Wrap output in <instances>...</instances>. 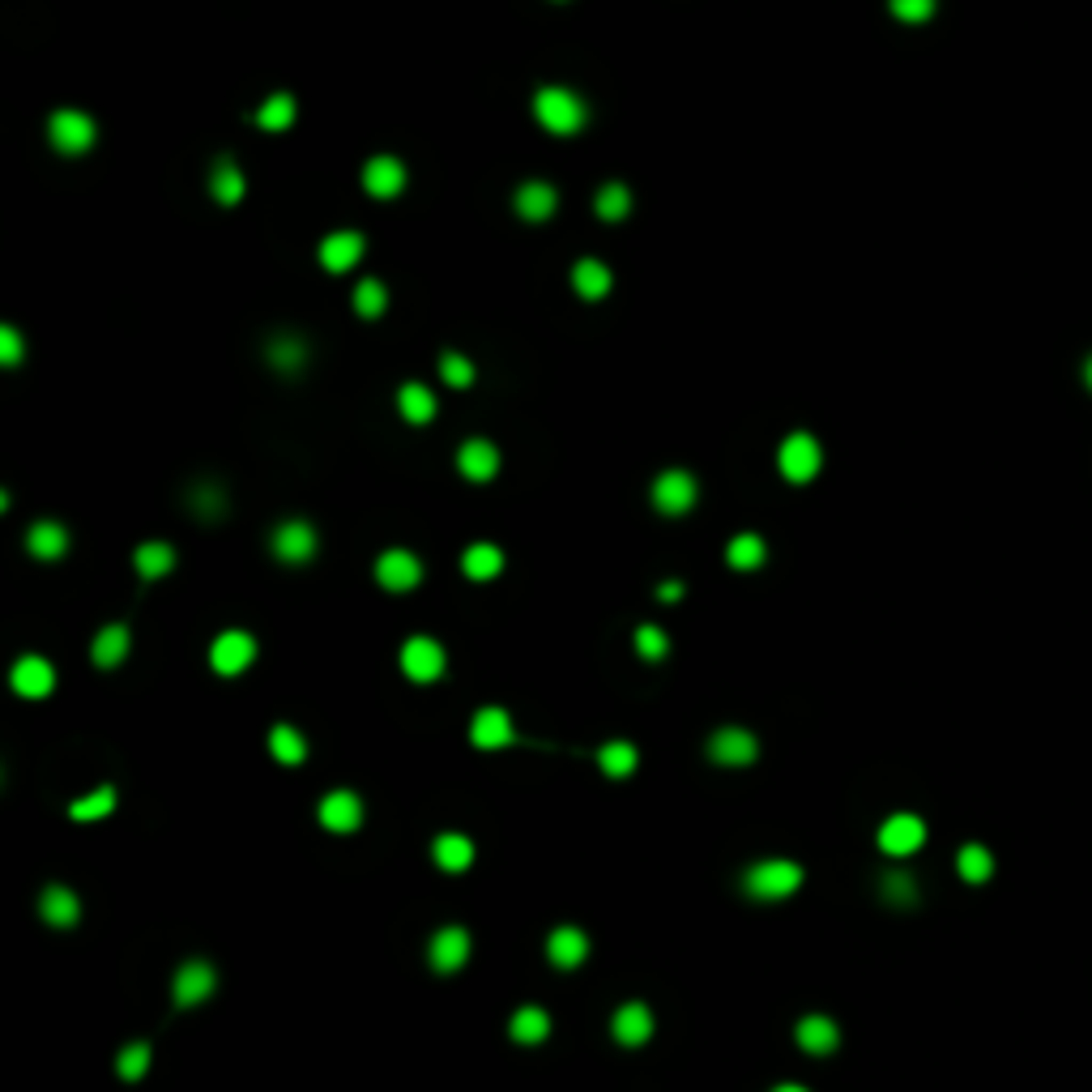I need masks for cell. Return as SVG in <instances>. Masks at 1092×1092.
<instances>
[{
	"label": "cell",
	"mask_w": 1092,
	"mask_h": 1092,
	"mask_svg": "<svg viewBox=\"0 0 1092 1092\" xmlns=\"http://www.w3.org/2000/svg\"><path fill=\"white\" fill-rule=\"evenodd\" d=\"M210 188H214V197H218L222 205H235V201L244 197V175H240V167H235L231 158H218Z\"/></svg>",
	"instance_id": "obj_33"
},
{
	"label": "cell",
	"mask_w": 1092,
	"mask_h": 1092,
	"mask_svg": "<svg viewBox=\"0 0 1092 1092\" xmlns=\"http://www.w3.org/2000/svg\"><path fill=\"white\" fill-rule=\"evenodd\" d=\"M457 465H461V474H465V478L487 482V478H495V470H499V452H495L487 440H470V444H461Z\"/></svg>",
	"instance_id": "obj_19"
},
{
	"label": "cell",
	"mask_w": 1092,
	"mask_h": 1092,
	"mask_svg": "<svg viewBox=\"0 0 1092 1092\" xmlns=\"http://www.w3.org/2000/svg\"><path fill=\"white\" fill-rule=\"evenodd\" d=\"M772 1092H806V1089H798V1085H781V1089H772Z\"/></svg>",
	"instance_id": "obj_50"
},
{
	"label": "cell",
	"mask_w": 1092,
	"mask_h": 1092,
	"mask_svg": "<svg viewBox=\"0 0 1092 1092\" xmlns=\"http://www.w3.org/2000/svg\"><path fill=\"white\" fill-rule=\"evenodd\" d=\"M572 287H576V295H585V299H602V295L611 291V270H606L602 261H581V265L572 270Z\"/></svg>",
	"instance_id": "obj_30"
},
{
	"label": "cell",
	"mask_w": 1092,
	"mask_h": 1092,
	"mask_svg": "<svg viewBox=\"0 0 1092 1092\" xmlns=\"http://www.w3.org/2000/svg\"><path fill=\"white\" fill-rule=\"evenodd\" d=\"M252 658H257V641L248 632H222L210 649V666L218 675H240L252 666Z\"/></svg>",
	"instance_id": "obj_6"
},
{
	"label": "cell",
	"mask_w": 1092,
	"mask_h": 1092,
	"mask_svg": "<svg viewBox=\"0 0 1092 1092\" xmlns=\"http://www.w3.org/2000/svg\"><path fill=\"white\" fill-rule=\"evenodd\" d=\"M0 364H21V338L13 325H0Z\"/></svg>",
	"instance_id": "obj_47"
},
{
	"label": "cell",
	"mask_w": 1092,
	"mask_h": 1092,
	"mask_svg": "<svg viewBox=\"0 0 1092 1092\" xmlns=\"http://www.w3.org/2000/svg\"><path fill=\"white\" fill-rule=\"evenodd\" d=\"M636 649H641V658L662 662V658H666V649H671V641H666V632H662V628H641V632H636Z\"/></svg>",
	"instance_id": "obj_42"
},
{
	"label": "cell",
	"mask_w": 1092,
	"mask_h": 1092,
	"mask_svg": "<svg viewBox=\"0 0 1092 1092\" xmlns=\"http://www.w3.org/2000/svg\"><path fill=\"white\" fill-rule=\"evenodd\" d=\"M465 956H470V935H465L461 926H444V930L431 939V969H435V973L461 969Z\"/></svg>",
	"instance_id": "obj_13"
},
{
	"label": "cell",
	"mask_w": 1092,
	"mask_h": 1092,
	"mask_svg": "<svg viewBox=\"0 0 1092 1092\" xmlns=\"http://www.w3.org/2000/svg\"><path fill=\"white\" fill-rule=\"evenodd\" d=\"M133 564H137V572H141L145 581H158V576H167V572L175 568V551H171L167 542H145V547H137Z\"/></svg>",
	"instance_id": "obj_29"
},
{
	"label": "cell",
	"mask_w": 1092,
	"mask_h": 1092,
	"mask_svg": "<svg viewBox=\"0 0 1092 1092\" xmlns=\"http://www.w3.org/2000/svg\"><path fill=\"white\" fill-rule=\"evenodd\" d=\"M798 883H802V866H798V862H785V858L759 862V866H751V875H747V892L759 896V901H781V896L798 892Z\"/></svg>",
	"instance_id": "obj_2"
},
{
	"label": "cell",
	"mask_w": 1092,
	"mask_h": 1092,
	"mask_svg": "<svg viewBox=\"0 0 1092 1092\" xmlns=\"http://www.w3.org/2000/svg\"><path fill=\"white\" fill-rule=\"evenodd\" d=\"M317 551V529L304 525V521H287L278 534H274V555L282 564H308Z\"/></svg>",
	"instance_id": "obj_11"
},
{
	"label": "cell",
	"mask_w": 1092,
	"mask_h": 1092,
	"mask_svg": "<svg viewBox=\"0 0 1092 1092\" xmlns=\"http://www.w3.org/2000/svg\"><path fill=\"white\" fill-rule=\"evenodd\" d=\"M956 866H960V879H965V883H986V879L995 875V858H990L986 845H965V849L956 853Z\"/></svg>",
	"instance_id": "obj_31"
},
{
	"label": "cell",
	"mask_w": 1092,
	"mask_h": 1092,
	"mask_svg": "<svg viewBox=\"0 0 1092 1092\" xmlns=\"http://www.w3.org/2000/svg\"><path fill=\"white\" fill-rule=\"evenodd\" d=\"M508 1033H512V1042H521V1046H538V1042H547L551 1020H547V1012H542V1008H521V1012L512 1016Z\"/></svg>",
	"instance_id": "obj_28"
},
{
	"label": "cell",
	"mask_w": 1092,
	"mask_h": 1092,
	"mask_svg": "<svg viewBox=\"0 0 1092 1092\" xmlns=\"http://www.w3.org/2000/svg\"><path fill=\"white\" fill-rule=\"evenodd\" d=\"M39 913H43V922H51V926H73L77 922V913H81V905H77V896L68 892V888H60V883H51L47 892H43V901H39Z\"/></svg>",
	"instance_id": "obj_24"
},
{
	"label": "cell",
	"mask_w": 1092,
	"mask_h": 1092,
	"mask_svg": "<svg viewBox=\"0 0 1092 1092\" xmlns=\"http://www.w3.org/2000/svg\"><path fill=\"white\" fill-rule=\"evenodd\" d=\"M598 759H602V772H606V776H628V772L636 768V747H632V742H606V747L598 751Z\"/></svg>",
	"instance_id": "obj_38"
},
{
	"label": "cell",
	"mask_w": 1092,
	"mask_h": 1092,
	"mask_svg": "<svg viewBox=\"0 0 1092 1092\" xmlns=\"http://www.w3.org/2000/svg\"><path fill=\"white\" fill-rule=\"evenodd\" d=\"M836 1042H841V1033H836V1025H832L828 1016H806V1020L798 1025V1046H802L806 1055H832Z\"/></svg>",
	"instance_id": "obj_25"
},
{
	"label": "cell",
	"mask_w": 1092,
	"mask_h": 1092,
	"mask_svg": "<svg viewBox=\"0 0 1092 1092\" xmlns=\"http://www.w3.org/2000/svg\"><path fill=\"white\" fill-rule=\"evenodd\" d=\"M321 824H325L329 832H355V828L364 824V802H359V794H351V789L329 794V798L321 802Z\"/></svg>",
	"instance_id": "obj_12"
},
{
	"label": "cell",
	"mask_w": 1092,
	"mask_h": 1092,
	"mask_svg": "<svg viewBox=\"0 0 1092 1092\" xmlns=\"http://www.w3.org/2000/svg\"><path fill=\"white\" fill-rule=\"evenodd\" d=\"M547 956H551V965H559V969H576V965L589 956V939H585L576 926H559V930L547 939Z\"/></svg>",
	"instance_id": "obj_18"
},
{
	"label": "cell",
	"mask_w": 1092,
	"mask_h": 1092,
	"mask_svg": "<svg viewBox=\"0 0 1092 1092\" xmlns=\"http://www.w3.org/2000/svg\"><path fill=\"white\" fill-rule=\"evenodd\" d=\"M422 576V564L410 555V551H384L380 564H375V581L388 589V594H405L414 589Z\"/></svg>",
	"instance_id": "obj_8"
},
{
	"label": "cell",
	"mask_w": 1092,
	"mask_h": 1092,
	"mask_svg": "<svg viewBox=\"0 0 1092 1092\" xmlns=\"http://www.w3.org/2000/svg\"><path fill=\"white\" fill-rule=\"evenodd\" d=\"M210 995H214V969H210L205 960H188V965L175 973V986H171L175 1008H193V1003H201V999H210Z\"/></svg>",
	"instance_id": "obj_10"
},
{
	"label": "cell",
	"mask_w": 1092,
	"mask_h": 1092,
	"mask_svg": "<svg viewBox=\"0 0 1092 1092\" xmlns=\"http://www.w3.org/2000/svg\"><path fill=\"white\" fill-rule=\"evenodd\" d=\"M653 504H658L662 512H671V517L688 512V508L696 504V478L683 474V470H666V474L653 482Z\"/></svg>",
	"instance_id": "obj_7"
},
{
	"label": "cell",
	"mask_w": 1092,
	"mask_h": 1092,
	"mask_svg": "<svg viewBox=\"0 0 1092 1092\" xmlns=\"http://www.w3.org/2000/svg\"><path fill=\"white\" fill-rule=\"evenodd\" d=\"M261 128H291V120H295V98L291 94H274L265 107H261Z\"/></svg>",
	"instance_id": "obj_39"
},
{
	"label": "cell",
	"mask_w": 1092,
	"mask_h": 1092,
	"mask_svg": "<svg viewBox=\"0 0 1092 1092\" xmlns=\"http://www.w3.org/2000/svg\"><path fill=\"white\" fill-rule=\"evenodd\" d=\"M359 257H364V235H359V231H338V235H329V240L321 244V265H325L329 274L351 270Z\"/></svg>",
	"instance_id": "obj_16"
},
{
	"label": "cell",
	"mask_w": 1092,
	"mask_h": 1092,
	"mask_svg": "<svg viewBox=\"0 0 1092 1092\" xmlns=\"http://www.w3.org/2000/svg\"><path fill=\"white\" fill-rule=\"evenodd\" d=\"M892 13L901 21H926L935 13V0H892Z\"/></svg>",
	"instance_id": "obj_46"
},
{
	"label": "cell",
	"mask_w": 1092,
	"mask_h": 1092,
	"mask_svg": "<svg viewBox=\"0 0 1092 1092\" xmlns=\"http://www.w3.org/2000/svg\"><path fill=\"white\" fill-rule=\"evenodd\" d=\"M397 405H401V414H405L410 422H431V418H435V397H431L422 384H405V388L397 393Z\"/></svg>",
	"instance_id": "obj_34"
},
{
	"label": "cell",
	"mask_w": 1092,
	"mask_h": 1092,
	"mask_svg": "<svg viewBox=\"0 0 1092 1092\" xmlns=\"http://www.w3.org/2000/svg\"><path fill=\"white\" fill-rule=\"evenodd\" d=\"M470 738H474V747H482V751L508 747V742H512V718H508L504 709H482V713L474 718V726H470Z\"/></svg>",
	"instance_id": "obj_17"
},
{
	"label": "cell",
	"mask_w": 1092,
	"mask_h": 1092,
	"mask_svg": "<svg viewBox=\"0 0 1092 1092\" xmlns=\"http://www.w3.org/2000/svg\"><path fill=\"white\" fill-rule=\"evenodd\" d=\"M534 116L542 120V128L568 137V133H576V128L585 124V103H581L568 86H547V90H538V98H534Z\"/></svg>",
	"instance_id": "obj_1"
},
{
	"label": "cell",
	"mask_w": 1092,
	"mask_h": 1092,
	"mask_svg": "<svg viewBox=\"0 0 1092 1092\" xmlns=\"http://www.w3.org/2000/svg\"><path fill=\"white\" fill-rule=\"evenodd\" d=\"M145 1067H150V1046H145V1042H137V1046H128V1050L120 1055V1076H124V1080L145 1076Z\"/></svg>",
	"instance_id": "obj_43"
},
{
	"label": "cell",
	"mask_w": 1092,
	"mask_h": 1092,
	"mask_svg": "<svg viewBox=\"0 0 1092 1092\" xmlns=\"http://www.w3.org/2000/svg\"><path fill=\"white\" fill-rule=\"evenodd\" d=\"M270 751H274V759H282V764H299V759L308 755V742H304L299 729L274 726L270 729Z\"/></svg>",
	"instance_id": "obj_36"
},
{
	"label": "cell",
	"mask_w": 1092,
	"mask_h": 1092,
	"mask_svg": "<svg viewBox=\"0 0 1092 1092\" xmlns=\"http://www.w3.org/2000/svg\"><path fill=\"white\" fill-rule=\"evenodd\" d=\"M270 355H274V364L287 367V371H291V367H299L304 359H308V351H304L299 342H274V351H270Z\"/></svg>",
	"instance_id": "obj_48"
},
{
	"label": "cell",
	"mask_w": 1092,
	"mask_h": 1092,
	"mask_svg": "<svg viewBox=\"0 0 1092 1092\" xmlns=\"http://www.w3.org/2000/svg\"><path fill=\"white\" fill-rule=\"evenodd\" d=\"M440 371H444V380H448L452 388H465V384L474 380V367H470V359H461V355H444V359H440Z\"/></svg>",
	"instance_id": "obj_44"
},
{
	"label": "cell",
	"mask_w": 1092,
	"mask_h": 1092,
	"mask_svg": "<svg viewBox=\"0 0 1092 1092\" xmlns=\"http://www.w3.org/2000/svg\"><path fill=\"white\" fill-rule=\"evenodd\" d=\"M649 1033H653V1016H649L645 1003H628V1008L615 1012V1042H624V1046H645Z\"/></svg>",
	"instance_id": "obj_20"
},
{
	"label": "cell",
	"mask_w": 1092,
	"mask_h": 1092,
	"mask_svg": "<svg viewBox=\"0 0 1092 1092\" xmlns=\"http://www.w3.org/2000/svg\"><path fill=\"white\" fill-rule=\"evenodd\" d=\"M111 806H116V789H111V785H98L94 794H86V798L68 802V815H73V819H81V824H90V819L111 815Z\"/></svg>",
	"instance_id": "obj_35"
},
{
	"label": "cell",
	"mask_w": 1092,
	"mask_h": 1092,
	"mask_svg": "<svg viewBox=\"0 0 1092 1092\" xmlns=\"http://www.w3.org/2000/svg\"><path fill=\"white\" fill-rule=\"evenodd\" d=\"M461 568H465L470 581H491V576H499L504 555H499V547H491V542H478V547H470V551L461 555Z\"/></svg>",
	"instance_id": "obj_27"
},
{
	"label": "cell",
	"mask_w": 1092,
	"mask_h": 1092,
	"mask_svg": "<svg viewBox=\"0 0 1092 1092\" xmlns=\"http://www.w3.org/2000/svg\"><path fill=\"white\" fill-rule=\"evenodd\" d=\"M883 896H888V901H896V905H913V896H918V892H913V879L896 871V875H888V879H883Z\"/></svg>",
	"instance_id": "obj_45"
},
{
	"label": "cell",
	"mask_w": 1092,
	"mask_h": 1092,
	"mask_svg": "<svg viewBox=\"0 0 1092 1092\" xmlns=\"http://www.w3.org/2000/svg\"><path fill=\"white\" fill-rule=\"evenodd\" d=\"M47 133L60 154H86L94 145V120L86 111H56Z\"/></svg>",
	"instance_id": "obj_4"
},
{
	"label": "cell",
	"mask_w": 1092,
	"mask_h": 1092,
	"mask_svg": "<svg viewBox=\"0 0 1092 1092\" xmlns=\"http://www.w3.org/2000/svg\"><path fill=\"white\" fill-rule=\"evenodd\" d=\"M51 683H56V675H51V666L43 658H21L13 666V692L26 696V701H43L51 692Z\"/></svg>",
	"instance_id": "obj_15"
},
{
	"label": "cell",
	"mask_w": 1092,
	"mask_h": 1092,
	"mask_svg": "<svg viewBox=\"0 0 1092 1092\" xmlns=\"http://www.w3.org/2000/svg\"><path fill=\"white\" fill-rule=\"evenodd\" d=\"M124 653H128V628L111 624V628H103V632L94 636V649H90L94 666L111 671V666H120V662H124Z\"/></svg>",
	"instance_id": "obj_26"
},
{
	"label": "cell",
	"mask_w": 1092,
	"mask_h": 1092,
	"mask_svg": "<svg viewBox=\"0 0 1092 1092\" xmlns=\"http://www.w3.org/2000/svg\"><path fill=\"white\" fill-rule=\"evenodd\" d=\"M776 461H781V474H785L789 482H811V478L819 474V461H824V452H819L815 435H806V431H794V435L781 444Z\"/></svg>",
	"instance_id": "obj_3"
},
{
	"label": "cell",
	"mask_w": 1092,
	"mask_h": 1092,
	"mask_svg": "<svg viewBox=\"0 0 1092 1092\" xmlns=\"http://www.w3.org/2000/svg\"><path fill=\"white\" fill-rule=\"evenodd\" d=\"M628 210H632V197H628L624 184H606V188L598 193V214H602L606 222H619Z\"/></svg>",
	"instance_id": "obj_40"
},
{
	"label": "cell",
	"mask_w": 1092,
	"mask_h": 1092,
	"mask_svg": "<svg viewBox=\"0 0 1092 1092\" xmlns=\"http://www.w3.org/2000/svg\"><path fill=\"white\" fill-rule=\"evenodd\" d=\"M755 738L747 734V729H718L713 734V742H709V755L718 759V764H751L755 759Z\"/></svg>",
	"instance_id": "obj_21"
},
{
	"label": "cell",
	"mask_w": 1092,
	"mask_h": 1092,
	"mask_svg": "<svg viewBox=\"0 0 1092 1092\" xmlns=\"http://www.w3.org/2000/svg\"><path fill=\"white\" fill-rule=\"evenodd\" d=\"M726 559H729V568L751 572V568H759V564H764V542H759L755 534H738V538L729 542Z\"/></svg>",
	"instance_id": "obj_37"
},
{
	"label": "cell",
	"mask_w": 1092,
	"mask_h": 1092,
	"mask_svg": "<svg viewBox=\"0 0 1092 1092\" xmlns=\"http://www.w3.org/2000/svg\"><path fill=\"white\" fill-rule=\"evenodd\" d=\"M679 594H683V585H675V581H671V585H662V602H675Z\"/></svg>",
	"instance_id": "obj_49"
},
{
	"label": "cell",
	"mask_w": 1092,
	"mask_h": 1092,
	"mask_svg": "<svg viewBox=\"0 0 1092 1092\" xmlns=\"http://www.w3.org/2000/svg\"><path fill=\"white\" fill-rule=\"evenodd\" d=\"M922 841H926V824H922L918 815H892V819L879 828V849H883V853H896V858L922 849Z\"/></svg>",
	"instance_id": "obj_9"
},
{
	"label": "cell",
	"mask_w": 1092,
	"mask_h": 1092,
	"mask_svg": "<svg viewBox=\"0 0 1092 1092\" xmlns=\"http://www.w3.org/2000/svg\"><path fill=\"white\" fill-rule=\"evenodd\" d=\"M1085 380H1089V388H1092V359L1085 364Z\"/></svg>",
	"instance_id": "obj_51"
},
{
	"label": "cell",
	"mask_w": 1092,
	"mask_h": 1092,
	"mask_svg": "<svg viewBox=\"0 0 1092 1092\" xmlns=\"http://www.w3.org/2000/svg\"><path fill=\"white\" fill-rule=\"evenodd\" d=\"M364 188L371 197H397L405 188V167L393 154H375L364 167Z\"/></svg>",
	"instance_id": "obj_14"
},
{
	"label": "cell",
	"mask_w": 1092,
	"mask_h": 1092,
	"mask_svg": "<svg viewBox=\"0 0 1092 1092\" xmlns=\"http://www.w3.org/2000/svg\"><path fill=\"white\" fill-rule=\"evenodd\" d=\"M355 312L367 317V321H375V317L384 312V287H380L375 278L359 282V291H355Z\"/></svg>",
	"instance_id": "obj_41"
},
{
	"label": "cell",
	"mask_w": 1092,
	"mask_h": 1092,
	"mask_svg": "<svg viewBox=\"0 0 1092 1092\" xmlns=\"http://www.w3.org/2000/svg\"><path fill=\"white\" fill-rule=\"evenodd\" d=\"M26 547L34 559H60L68 551V529L56 525V521H39L30 534H26Z\"/></svg>",
	"instance_id": "obj_23"
},
{
	"label": "cell",
	"mask_w": 1092,
	"mask_h": 1092,
	"mask_svg": "<svg viewBox=\"0 0 1092 1092\" xmlns=\"http://www.w3.org/2000/svg\"><path fill=\"white\" fill-rule=\"evenodd\" d=\"M435 866H444V871H465L470 866V858H474V845L465 841V836H457V832H448V836H440L435 841Z\"/></svg>",
	"instance_id": "obj_32"
},
{
	"label": "cell",
	"mask_w": 1092,
	"mask_h": 1092,
	"mask_svg": "<svg viewBox=\"0 0 1092 1092\" xmlns=\"http://www.w3.org/2000/svg\"><path fill=\"white\" fill-rule=\"evenodd\" d=\"M401 671L414 679V683H431L444 675V649L431 641V636H410L401 645Z\"/></svg>",
	"instance_id": "obj_5"
},
{
	"label": "cell",
	"mask_w": 1092,
	"mask_h": 1092,
	"mask_svg": "<svg viewBox=\"0 0 1092 1092\" xmlns=\"http://www.w3.org/2000/svg\"><path fill=\"white\" fill-rule=\"evenodd\" d=\"M517 214H521L525 222H547V218L555 214V188H551V184H538V180L521 184V193H517Z\"/></svg>",
	"instance_id": "obj_22"
}]
</instances>
